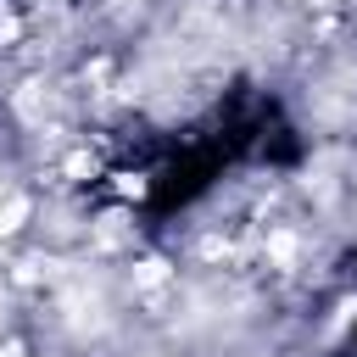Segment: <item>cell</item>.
Segmentation results:
<instances>
[{
  "label": "cell",
  "mask_w": 357,
  "mask_h": 357,
  "mask_svg": "<svg viewBox=\"0 0 357 357\" xmlns=\"http://www.w3.org/2000/svg\"><path fill=\"white\" fill-rule=\"evenodd\" d=\"M28 223V195H0V234H11V229H22Z\"/></svg>",
  "instance_id": "1"
},
{
  "label": "cell",
  "mask_w": 357,
  "mask_h": 357,
  "mask_svg": "<svg viewBox=\"0 0 357 357\" xmlns=\"http://www.w3.org/2000/svg\"><path fill=\"white\" fill-rule=\"evenodd\" d=\"M0 357H28V351H22L17 340H11V346H0Z\"/></svg>",
  "instance_id": "3"
},
{
  "label": "cell",
  "mask_w": 357,
  "mask_h": 357,
  "mask_svg": "<svg viewBox=\"0 0 357 357\" xmlns=\"http://www.w3.org/2000/svg\"><path fill=\"white\" fill-rule=\"evenodd\" d=\"M162 273H167L162 262H139V273H134V279H139V284H162Z\"/></svg>",
  "instance_id": "2"
}]
</instances>
